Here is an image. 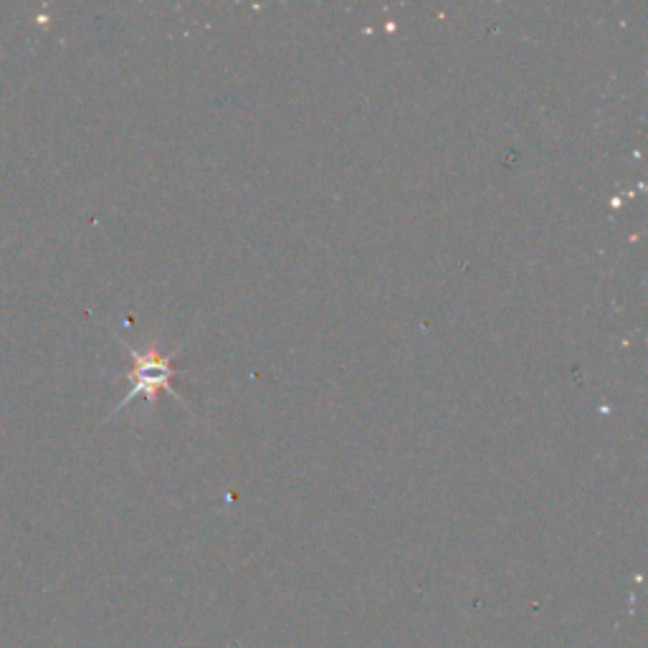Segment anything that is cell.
Listing matches in <instances>:
<instances>
[{"label": "cell", "instance_id": "obj_1", "mask_svg": "<svg viewBox=\"0 0 648 648\" xmlns=\"http://www.w3.org/2000/svg\"><path fill=\"white\" fill-rule=\"evenodd\" d=\"M190 337H193V335H190ZM190 337H188V340H190ZM188 340L180 342V345L175 347L173 352H162L157 345H152L150 350L142 352V350H135L132 345H127V342H122V345H125L127 350H130L135 365H132L130 375H127V378L132 380V390L125 395V398L119 400L117 411H114V413H119L122 408H127V403H130V400H135L137 395H145L147 403L155 405L157 393H162V390L173 395V398L180 400L183 405H188V400H185L183 395H180L178 390L173 388V378H175V375H180V370L175 368L173 360H175V355H180V352L185 350Z\"/></svg>", "mask_w": 648, "mask_h": 648}]
</instances>
